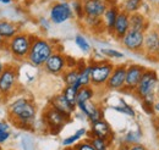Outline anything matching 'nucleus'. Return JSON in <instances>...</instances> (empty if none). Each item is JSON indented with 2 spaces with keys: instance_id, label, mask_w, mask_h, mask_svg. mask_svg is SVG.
<instances>
[{
  "instance_id": "obj_1",
  "label": "nucleus",
  "mask_w": 159,
  "mask_h": 150,
  "mask_svg": "<svg viewBox=\"0 0 159 150\" xmlns=\"http://www.w3.org/2000/svg\"><path fill=\"white\" fill-rule=\"evenodd\" d=\"M36 110L37 109L31 100L26 98H20L10 105L9 115L11 118H14L17 122L19 127L28 128V125L32 122V120L36 116Z\"/></svg>"
},
{
  "instance_id": "obj_2",
  "label": "nucleus",
  "mask_w": 159,
  "mask_h": 150,
  "mask_svg": "<svg viewBox=\"0 0 159 150\" xmlns=\"http://www.w3.org/2000/svg\"><path fill=\"white\" fill-rule=\"evenodd\" d=\"M53 54H54V51H53L52 44L45 39L37 38L32 43V46H31L30 54L27 56V60L30 61L31 65H33L36 67H40V66H44L47 60Z\"/></svg>"
},
{
  "instance_id": "obj_3",
  "label": "nucleus",
  "mask_w": 159,
  "mask_h": 150,
  "mask_svg": "<svg viewBox=\"0 0 159 150\" xmlns=\"http://www.w3.org/2000/svg\"><path fill=\"white\" fill-rule=\"evenodd\" d=\"M92 72H91V84L93 87H105L110 76L114 71V65L108 61H100L94 62L91 65Z\"/></svg>"
},
{
  "instance_id": "obj_4",
  "label": "nucleus",
  "mask_w": 159,
  "mask_h": 150,
  "mask_svg": "<svg viewBox=\"0 0 159 150\" xmlns=\"http://www.w3.org/2000/svg\"><path fill=\"white\" fill-rule=\"evenodd\" d=\"M7 46H9V50L14 57H16L19 60L27 59L28 54H30V50H31V46H32L31 36L25 34V33H19L11 40H9Z\"/></svg>"
},
{
  "instance_id": "obj_5",
  "label": "nucleus",
  "mask_w": 159,
  "mask_h": 150,
  "mask_svg": "<svg viewBox=\"0 0 159 150\" xmlns=\"http://www.w3.org/2000/svg\"><path fill=\"white\" fill-rule=\"evenodd\" d=\"M158 83L157 72L154 70H146L139 81L137 88L135 89V93L141 99H144L149 95H154V94H157L156 89H157Z\"/></svg>"
},
{
  "instance_id": "obj_6",
  "label": "nucleus",
  "mask_w": 159,
  "mask_h": 150,
  "mask_svg": "<svg viewBox=\"0 0 159 150\" xmlns=\"http://www.w3.org/2000/svg\"><path fill=\"white\" fill-rule=\"evenodd\" d=\"M43 120L52 134H59L62 127L65 126V123L69 121V118L65 115L59 113L57 109L52 108L50 105L43 113Z\"/></svg>"
},
{
  "instance_id": "obj_7",
  "label": "nucleus",
  "mask_w": 159,
  "mask_h": 150,
  "mask_svg": "<svg viewBox=\"0 0 159 150\" xmlns=\"http://www.w3.org/2000/svg\"><path fill=\"white\" fill-rule=\"evenodd\" d=\"M74 17V10L67 1L55 2L50 9V21L54 24H61Z\"/></svg>"
},
{
  "instance_id": "obj_8",
  "label": "nucleus",
  "mask_w": 159,
  "mask_h": 150,
  "mask_svg": "<svg viewBox=\"0 0 159 150\" xmlns=\"http://www.w3.org/2000/svg\"><path fill=\"white\" fill-rule=\"evenodd\" d=\"M146 68L141 65L137 64H132L127 66L126 70V79H125V87L122 88V90H134L137 88L139 81L142 78V76L144 73Z\"/></svg>"
},
{
  "instance_id": "obj_9",
  "label": "nucleus",
  "mask_w": 159,
  "mask_h": 150,
  "mask_svg": "<svg viewBox=\"0 0 159 150\" xmlns=\"http://www.w3.org/2000/svg\"><path fill=\"white\" fill-rule=\"evenodd\" d=\"M144 33L141 31L130 29L124 38L121 39V44L131 51H142L143 50V43H144Z\"/></svg>"
},
{
  "instance_id": "obj_10",
  "label": "nucleus",
  "mask_w": 159,
  "mask_h": 150,
  "mask_svg": "<svg viewBox=\"0 0 159 150\" xmlns=\"http://www.w3.org/2000/svg\"><path fill=\"white\" fill-rule=\"evenodd\" d=\"M109 4L104 0H83L84 17L102 19L108 9Z\"/></svg>"
},
{
  "instance_id": "obj_11",
  "label": "nucleus",
  "mask_w": 159,
  "mask_h": 150,
  "mask_svg": "<svg viewBox=\"0 0 159 150\" xmlns=\"http://www.w3.org/2000/svg\"><path fill=\"white\" fill-rule=\"evenodd\" d=\"M17 81L16 70L12 66H7L4 68L2 73L0 75V93L6 95L11 93Z\"/></svg>"
},
{
  "instance_id": "obj_12",
  "label": "nucleus",
  "mask_w": 159,
  "mask_h": 150,
  "mask_svg": "<svg viewBox=\"0 0 159 150\" xmlns=\"http://www.w3.org/2000/svg\"><path fill=\"white\" fill-rule=\"evenodd\" d=\"M126 70L127 66L126 65H119L114 67V71L110 76L108 83H107V88L110 90H120L125 87V79H126Z\"/></svg>"
},
{
  "instance_id": "obj_13",
  "label": "nucleus",
  "mask_w": 159,
  "mask_h": 150,
  "mask_svg": "<svg viewBox=\"0 0 159 150\" xmlns=\"http://www.w3.org/2000/svg\"><path fill=\"white\" fill-rule=\"evenodd\" d=\"M43 67L50 75H61L66 68V57L59 53H54L47 60Z\"/></svg>"
},
{
  "instance_id": "obj_14",
  "label": "nucleus",
  "mask_w": 159,
  "mask_h": 150,
  "mask_svg": "<svg viewBox=\"0 0 159 150\" xmlns=\"http://www.w3.org/2000/svg\"><path fill=\"white\" fill-rule=\"evenodd\" d=\"M143 50L148 56H157L159 51V31L151 29L144 33Z\"/></svg>"
},
{
  "instance_id": "obj_15",
  "label": "nucleus",
  "mask_w": 159,
  "mask_h": 150,
  "mask_svg": "<svg viewBox=\"0 0 159 150\" xmlns=\"http://www.w3.org/2000/svg\"><path fill=\"white\" fill-rule=\"evenodd\" d=\"M91 137H97V138H102L105 139L107 142L113 137V131L111 127L109 126V123L102 118L97 122H93L91 125V132H89Z\"/></svg>"
},
{
  "instance_id": "obj_16",
  "label": "nucleus",
  "mask_w": 159,
  "mask_h": 150,
  "mask_svg": "<svg viewBox=\"0 0 159 150\" xmlns=\"http://www.w3.org/2000/svg\"><path fill=\"white\" fill-rule=\"evenodd\" d=\"M129 31H130V15L121 10L120 14L118 15L116 22H115L113 34L116 39L121 40Z\"/></svg>"
},
{
  "instance_id": "obj_17",
  "label": "nucleus",
  "mask_w": 159,
  "mask_h": 150,
  "mask_svg": "<svg viewBox=\"0 0 159 150\" xmlns=\"http://www.w3.org/2000/svg\"><path fill=\"white\" fill-rule=\"evenodd\" d=\"M77 108L89 118L91 123L97 122V121H99V120L103 118V113H102L100 108L96 103H93V101L80 103V104H77Z\"/></svg>"
},
{
  "instance_id": "obj_18",
  "label": "nucleus",
  "mask_w": 159,
  "mask_h": 150,
  "mask_svg": "<svg viewBox=\"0 0 159 150\" xmlns=\"http://www.w3.org/2000/svg\"><path fill=\"white\" fill-rule=\"evenodd\" d=\"M49 105H50L52 108L57 109V110H58L59 113H62V115H65L69 120H70V117H71L72 113L75 111V108H72V106L69 104V101L65 99V96L62 95V93L58 94V95H55V96H53V98L50 99Z\"/></svg>"
},
{
  "instance_id": "obj_19",
  "label": "nucleus",
  "mask_w": 159,
  "mask_h": 150,
  "mask_svg": "<svg viewBox=\"0 0 159 150\" xmlns=\"http://www.w3.org/2000/svg\"><path fill=\"white\" fill-rule=\"evenodd\" d=\"M120 14V10L118 5H109L103 19H104V27L108 29V32H110L113 34V29L115 26V22L118 19V15Z\"/></svg>"
},
{
  "instance_id": "obj_20",
  "label": "nucleus",
  "mask_w": 159,
  "mask_h": 150,
  "mask_svg": "<svg viewBox=\"0 0 159 150\" xmlns=\"http://www.w3.org/2000/svg\"><path fill=\"white\" fill-rule=\"evenodd\" d=\"M19 34V27L6 20H0V36L4 40H11L15 36Z\"/></svg>"
},
{
  "instance_id": "obj_21",
  "label": "nucleus",
  "mask_w": 159,
  "mask_h": 150,
  "mask_svg": "<svg viewBox=\"0 0 159 150\" xmlns=\"http://www.w3.org/2000/svg\"><path fill=\"white\" fill-rule=\"evenodd\" d=\"M148 27H149V23L144 15H142L139 12H135V14L130 15V29L147 32Z\"/></svg>"
},
{
  "instance_id": "obj_22",
  "label": "nucleus",
  "mask_w": 159,
  "mask_h": 150,
  "mask_svg": "<svg viewBox=\"0 0 159 150\" xmlns=\"http://www.w3.org/2000/svg\"><path fill=\"white\" fill-rule=\"evenodd\" d=\"M77 92L79 90L72 86H66L62 90V95L65 96V99L69 101V104L72 108L77 106Z\"/></svg>"
},
{
  "instance_id": "obj_23",
  "label": "nucleus",
  "mask_w": 159,
  "mask_h": 150,
  "mask_svg": "<svg viewBox=\"0 0 159 150\" xmlns=\"http://www.w3.org/2000/svg\"><path fill=\"white\" fill-rule=\"evenodd\" d=\"M93 96H94V89H93V87H91V86L82 87V88H80L79 92H77V104L89 101V100H92Z\"/></svg>"
},
{
  "instance_id": "obj_24",
  "label": "nucleus",
  "mask_w": 159,
  "mask_h": 150,
  "mask_svg": "<svg viewBox=\"0 0 159 150\" xmlns=\"http://www.w3.org/2000/svg\"><path fill=\"white\" fill-rule=\"evenodd\" d=\"M143 0H125L122 4V11L131 15L139 11V9L142 6Z\"/></svg>"
},
{
  "instance_id": "obj_25",
  "label": "nucleus",
  "mask_w": 159,
  "mask_h": 150,
  "mask_svg": "<svg viewBox=\"0 0 159 150\" xmlns=\"http://www.w3.org/2000/svg\"><path fill=\"white\" fill-rule=\"evenodd\" d=\"M80 77V71L77 68H70L69 71L64 72L62 78L66 86H75V83L79 81Z\"/></svg>"
},
{
  "instance_id": "obj_26",
  "label": "nucleus",
  "mask_w": 159,
  "mask_h": 150,
  "mask_svg": "<svg viewBox=\"0 0 159 150\" xmlns=\"http://www.w3.org/2000/svg\"><path fill=\"white\" fill-rule=\"evenodd\" d=\"M91 72H92V66H86L83 70L80 71L79 82L81 87H88L91 86Z\"/></svg>"
},
{
  "instance_id": "obj_27",
  "label": "nucleus",
  "mask_w": 159,
  "mask_h": 150,
  "mask_svg": "<svg viewBox=\"0 0 159 150\" xmlns=\"http://www.w3.org/2000/svg\"><path fill=\"white\" fill-rule=\"evenodd\" d=\"M86 133H87L86 128H80L79 131L75 132V134H72V135L65 138V139L62 140V145H64V147H70V145H72V144L76 143L79 139H81L83 135H86Z\"/></svg>"
},
{
  "instance_id": "obj_28",
  "label": "nucleus",
  "mask_w": 159,
  "mask_h": 150,
  "mask_svg": "<svg viewBox=\"0 0 159 150\" xmlns=\"http://www.w3.org/2000/svg\"><path fill=\"white\" fill-rule=\"evenodd\" d=\"M111 109L115 110V111H118V113H125V115H127V116H131V117H135V115H136L135 110H134L130 105H127L124 100H120L119 106H111Z\"/></svg>"
},
{
  "instance_id": "obj_29",
  "label": "nucleus",
  "mask_w": 159,
  "mask_h": 150,
  "mask_svg": "<svg viewBox=\"0 0 159 150\" xmlns=\"http://www.w3.org/2000/svg\"><path fill=\"white\" fill-rule=\"evenodd\" d=\"M75 43H76V45L79 46L83 53H89L91 51V45H89L88 40L83 37L82 34H77L75 37Z\"/></svg>"
},
{
  "instance_id": "obj_30",
  "label": "nucleus",
  "mask_w": 159,
  "mask_h": 150,
  "mask_svg": "<svg viewBox=\"0 0 159 150\" xmlns=\"http://www.w3.org/2000/svg\"><path fill=\"white\" fill-rule=\"evenodd\" d=\"M72 10H74V14H75L80 20L84 19L83 0H74V2H72Z\"/></svg>"
},
{
  "instance_id": "obj_31",
  "label": "nucleus",
  "mask_w": 159,
  "mask_h": 150,
  "mask_svg": "<svg viewBox=\"0 0 159 150\" xmlns=\"http://www.w3.org/2000/svg\"><path fill=\"white\" fill-rule=\"evenodd\" d=\"M89 142H91V144L93 145V148L96 150H108V142L105 139L92 137L89 139Z\"/></svg>"
},
{
  "instance_id": "obj_32",
  "label": "nucleus",
  "mask_w": 159,
  "mask_h": 150,
  "mask_svg": "<svg viewBox=\"0 0 159 150\" xmlns=\"http://www.w3.org/2000/svg\"><path fill=\"white\" fill-rule=\"evenodd\" d=\"M139 139V133H136V132L131 131L127 133V135H126V138H125V143H126L127 145L139 144V143H137Z\"/></svg>"
},
{
  "instance_id": "obj_33",
  "label": "nucleus",
  "mask_w": 159,
  "mask_h": 150,
  "mask_svg": "<svg viewBox=\"0 0 159 150\" xmlns=\"http://www.w3.org/2000/svg\"><path fill=\"white\" fill-rule=\"evenodd\" d=\"M100 53L105 56H109V57H114V59H122L124 57V54L120 53L118 50H113V49H102Z\"/></svg>"
},
{
  "instance_id": "obj_34",
  "label": "nucleus",
  "mask_w": 159,
  "mask_h": 150,
  "mask_svg": "<svg viewBox=\"0 0 159 150\" xmlns=\"http://www.w3.org/2000/svg\"><path fill=\"white\" fill-rule=\"evenodd\" d=\"M143 111H146L149 115H154L156 110H154V103H151V101H146V100H142V104H141Z\"/></svg>"
},
{
  "instance_id": "obj_35",
  "label": "nucleus",
  "mask_w": 159,
  "mask_h": 150,
  "mask_svg": "<svg viewBox=\"0 0 159 150\" xmlns=\"http://www.w3.org/2000/svg\"><path fill=\"white\" fill-rule=\"evenodd\" d=\"M75 150H96V149L93 148V145L91 144L89 140H86V142L79 143V144L75 147Z\"/></svg>"
},
{
  "instance_id": "obj_36",
  "label": "nucleus",
  "mask_w": 159,
  "mask_h": 150,
  "mask_svg": "<svg viewBox=\"0 0 159 150\" xmlns=\"http://www.w3.org/2000/svg\"><path fill=\"white\" fill-rule=\"evenodd\" d=\"M66 57V67L69 68H76L77 67V61L71 56H65Z\"/></svg>"
},
{
  "instance_id": "obj_37",
  "label": "nucleus",
  "mask_w": 159,
  "mask_h": 150,
  "mask_svg": "<svg viewBox=\"0 0 159 150\" xmlns=\"http://www.w3.org/2000/svg\"><path fill=\"white\" fill-rule=\"evenodd\" d=\"M10 137L9 131H0V143H5Z\"/></svg>"
},
{
  "instance_id": "obj_38",
  "label": "nucleus",
  "mask_w": 159,
  "mask_h": 150,
  "mask_svg": "<svg viewBox=\"0 0 159 150\" xmlns=\"http://www.w3.org/2000/svg\"><path fill=\"white\" fill-rule=\"evenodd\" d=\"M153 125H154V130H156V133L158 134V137H159V115H158V116H154V121H153Z\"/></svg>"
},
{
  "instance_id": "obj_39",
  "label": "nucleus",
  "mask_w": 159,
  "mask_h": 150,
  "mask_svg": "<svg viewBox=\"0 0 159 150\" xmlns=\"http://www.w3.org/2000/svg\"><path fill=\"white\" fill-rule=\"evenodd\" d=\"M130 150H147L142 144H134V145H130Z\"/></svg>"
},
{
  "instance_id": "obj_40",
  "label": "nucleus",
  "mask_w": 159,
  "mask_h": 150,
  "mask_svg": "<svg viewBox=\"0 0 159 150\" xmlns=\"http://www.w3.org/2000/svg\"><path fill=\"white\" fill-rule=\"evenodd\" d=\"M0 131H9V125L6 122L0 121Z\"/></svg>"
},
{
  "instance_id": "obj_41",
  "label": "nucleus",
  "mask_w": 159,
  "mask_h": 150,
  "mask_svg": "<svg viewBox=\"0 0 159 150\" xmlns=\"http://www.w3.org/2000/svg\"><path fill=\"white\" fill-rule=\"evenodd\" d=\"M154 110H156V113L159 115V100L154 104Z\"/></svg>"
},
{
  "instance_id": "obj_42",
  "label": "nucleus",
  "mask_w": 159,
  "mask_h": 150,
  "mask_svg": "<svg viewBox=\"0 0 159 150\" xmlns=\"http://www.w3.org/2000/svg\"><path fill=\"white\" fill-rule=\"evenodd\" d=\"M119 150H130V145H127V144H124Z\"/></svg>"
},
{
  "instance_id": "obj_43",
  "label": "nucleus",
  "mask_w": 159,
  "mask_h": 150,
  "mask_svg": "<svg viewBox=\"0 0 159 150\" xmlns=\"http://www.w3.org/2000/svg\"><path fill=\"white\" fill-rule=\"evenodd\" d=\"M152 2V5H156V6H159V0H149Z\"/></svg>"
},
{
  "instance_id": "obj_44",
  "label": "nucleus",
  "mask_w": 159,
  "mask_h": 150,
  "mask_svg": "<svg viewBox=\"0 0 159 150\" xmlns=\"http://www.w3.org/2000/svg\"><path fill=\"white\" fill-rule=\"evenodd\" d=\"M4 68H5V66H4V65H2V62L0 61V75L2 73V71H4Z\"/></svg>"
},
{
  "instance_id": "obj_45",
  "label": "nucleus",
  "mask_w": 159,
  "mask_h": 150,
  "mask_svg": "<svg viewBox=\"0 0 159 150\" xmlns=\"http://www.w3.org/2000/svg\"><path fill=\"white\" fill-rule=\"evenodd\" d=\"M11 1H12V0H0L1 4H10Z\"/></svg>"
},
{
  "instance_id": "obj_46",
  "label": "nucleus",
  "mask_w": 159,
  "mask_h": 150,
  "mask_svg": "<svg viewBox=\"0 0 159 150\" xmlns=\"http://www.w3.org/2000/svg\"><path fill=\"white\" fill-rule=\"evenodd\" d=\"M2 44H4V38L0 36V46H2Z\"/></svg>"
},
{
  "instance_id": "obj_47",
  "label": "nucleus",
  "mask_w": 159,
  "mask_h": 150,
  "mask_svg": "<svg viewBox=\"0 0 159 150\" xmlns=\"http://www.w3.org/2000/svg\"><path fill=\"white\" fill-rule=\"evenodd\" d=\"M156 93H157V95L159 96V83H158V86H157V89H156Z\"/></svg>"
},
{
  "instance_id": "obj_48",
  "label": "nucleus",
  "mask_w": 159,
  "mask_h": 150,
  "mask_svg": "<svg viewBox=\"0 0 159 150\" xmlns=\"http://www.w3.org/2000/svg\"><path fill=\"white\" fill-rule=\"evenodd\" d=\"M156 59H157V60L159 61V51H158V54H157V56H156Z\"/></svg>"
},
{
  "instance_id": "obj_49",
  "label": "nucleus",
  "mask_w": 159,
  "mask_h": 150,
  "mask_svg": "<svg viewBox=\"0 0 159 150\" xmlns=\"http://www.w3.org/2000/svg\"><path fill=\"white\" fill-rule=\"evenodd\" d=\"M64 150H75V149H72V148H66V149H64Z\"/></svg>"
},
{
  "instance_id": "obj_50",
  "label": "nucleus",
  "mask_w": 159,
  "mask_h": 150,
  "mask_svg": "<svg viewBox=\"0 0 159 150\" xmlns=\"http://www.w3.org/2000/svg\"><path fill=\"white\" fill-rule=\"evenodd\" d=\"M104 1H107V2H109V0H104Z\"/></svg>"
},
{
  "instance_id": "obj_51",
  "label": "nucleus",
  "mask_w": 159,
  "mask_h": 150,
  "mask_svg": "<svg viewBox=\"0 0 159 150\" xmlns=\"http://www.w3.org/2000/svg\"><path fill=\"white\" fill-rule=\"evenodd\" d=\"M0 150H1V148H0Z\"/></svg>"
}]
</instances>
